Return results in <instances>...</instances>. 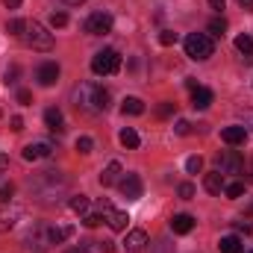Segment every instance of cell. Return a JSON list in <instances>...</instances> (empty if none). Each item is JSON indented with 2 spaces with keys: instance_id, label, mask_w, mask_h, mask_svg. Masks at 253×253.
I'll return each mask as SVG.
<instances>
[{
  "instance_id": "9c48e42d",
  "label": "cell",
  "mask_w": 253,
  "mask_h": 253,
  "mask_svg": "<svg viewBox=\"0 0 253 253\" xmlns=\"http://www.w3.org/2000/svg\"><path fill=\"white\" fill-rule=\"evenodd\" d=\"M50 153H53V144H50V141H33V144H27V147H24V159H27V162L47 159Z\"/></svg>"
},
{
  "instance_id": "d4e9b609",
  "label": "cell",
  "mask_w": 253,
  "mask_h": 253,
  "mask_svg": "<svg viewBox=\"0 0 253 253\" xmlns=\"http://www.w3.org/2000/svg\"><path fill=\"white\" fill-rule=\"evenodd\" d=\"M236 47H239V53L253 56V39L251 36H239V39H236Z\"/></svg>"
},
{
  "instance_id": "e575fe53",
  "label": "cell",
  "mask_w": 253,
  "mask_h": 253,
  "mask_svg": "<svg viewBox=\"0 0 253 253\" xmlns=\"http://www.w3.org/2000/svg\"><path fill=\"white\" fill-rule=\"evenodd\" d=\"M103 221V215H97V212H88V215H83V224L85 227H97Z\"/></svg>"
},
{
  "instance_id": "52a82bcc",
  "label": "cell",
  "mask_w": 253,
  "mask_h": 253,
  "mask_svg": "<svg viewBox=\"0 0 253 253\" xmlns=\"http://www.w3.org/2000/svg\"><path fill=\"white\" fill-rule=\"evenodd\" d=\"M218 171L221 174H245V159L236 150H224L218 156Z\"/></svg>"
},
{
  "instance_id": "4316f807",
  "label": "cell",
  "mask_w": 253,
  "mask_h": 253,
  "mask_svg": "<svg viewBox=\"0 0 253 253\" xmlns=\"http://www.w3.org/2000/svg\"><path fill=\"white\" fill-rule=\"evenodd\" d=\"M224 194L233 197V200L242 197V194H245V183H227V186H224Z\"/></svg>"
},
{
  "instance_id": "7bdbcfd3",
  "label": "cell",
  "mask_w": 253,
  "mask_h": 253,
  "mask_svg": "<svg viewBox=\"0 0 253 253\" xmlns=\"http://www.w3.org/2000/svg\"><path fill=\"white\" fill-rule=\"evenodd\" d=\"M21 3H24V0H3V6H6V9H18Z\"/></svg>"
},
{
  "instance_id": "681fc988",
  "label": "cell",
  "mask_w": 253,
  "mask_h": 253,
  "mask_svg": "<svg viewBox=\"0 0 253 253\" xmlns=\"http://www.w3.org/2000/svg\"><path fill=\"white\" fill-rule=\"evenodd\" d=\"M251 253H253V251H251Z\"/></svg>"
},
{
  "instance_id": "60d3db41",
  "label": "cell",
  "mask_w": 253,
  "mask_h": 253,
  "mask_svg": "<svg viewBox=\"0 0 253 253\" xmlns=\"http://www.w3.org/2000/svg\"><path fill=\"white\" fill-rule=\"evenodd\" d=\"M6 168H9V156L0 153V174H6Z\"/></svg>"
},
{
  "instance_id": "7c38bea8",
  "label": "cell",
  "mask_w": 253,
  "mask_h": 253,
  "mask_svg": "<svg viewBox=\"0 0 253 253\" xmlns=\"http://www.w3.org/2000/svg\"><path fill=\"white\" fill-rule=\"evenodd\" d=\"M144 245H147V233L144 230H129L124 239V248L129 253H141L144 251Z\"/></svg>"
},
{
  "instance_id": "83f0119b",
  "label": "cell",
  "mask_w": 253,
  "mask_h": 253,
  "mask_svg": "<svg viewBox=\"0 0 253 253\" xmlns=\"http://www.w3.org/2000/svg\"><path fill=\"white\" fill-rule=\"evenodd\" d=\"M177 112V103H159V109H156V118H171Z\"/></svg>"
},
{
  "instance_id": "30bf717a",
  "label": "cell",
  "mask_w": 253,
  "mask_h": 253,
  "mask_svg": "<svg viewBox=\"0 0 253 253\" xmlns=\"http://www.w3.org/2000/svg\"><path fill=\"white\" fill-rule=\"evenodd\" d=\"M18 221H21V209L9 206V203H0V233H9Z\"/></svg>"
},
{
  "instance_id": "cb8c5ba5",
  "label": "cell",
  "mask_w": 253,
  "mask_h": 253,
  "mask_svg": "<svg viewBox=\"0 0 253 253\" xmlns=\"http://www.w3.org/2000/svg\"><path fill=\"white\" fill-rule=\"evenodd\" d=\"M71 209H74L77 215H88V197H85V194H74V197H71Z\"/></svg>"
},
{
  "instance_id": "836d02e7",
  "label": "cell",
  "mask_w": 253,
  "mask_h": 253,
  "mask_svg": "<svg viewBox=\"0 0 253 253\" xmlns=\"http://www.w3.org/2000/svg\"><path fill=\"white\" fill-rule=\"evenodd\" d=\"M177 42V33H171V30H162L159 33V44H165V47H171Z\"/></svg>"
},
{
  "instance_id": "d6986e66",
  "label": "cell",
  "mask_w": 253,
  "mask_h": 253,
  "mask_svg": "<svg viewBox=\"0 0 253 253\" xmlns=\"http://www.w3.org/2000/svg\"><path fill=\"white\" fill-rule=\"evenodd\" d=\"M44 124H47V129H53V132H62L65 129L62 112H59V109H47V112H44Z\"/></svg>"
},
{
  "instance_id": "ffe728a7",
  "label": "cell",
  "mask_w": 253,
  "mask_h": 253,
  "mask_svg": "<svg viewBox=\"0 0 253 253\" xmlns=\"http://www.w3.org/2000/svg\"><path fill=\"white\" fill-rule=\"evenodd\" d=\"M118 138H121V144H124V147H129V150H135V147L141 144V138H138V132H135L132 126H124Z\"/></svg>"
},
{
  "instance_id": "44dd1931",
  "label": "cell",
  "mask_w": 253,
  "mask_h": 253,
  "mask_svg": "<svg viewBox=\"0 0 253 253\" xmlns=\"http://www.w3.org/2000/svg\"><path fill=\"white\" fill-rule=\"evenodd\" d=\"M121 112H124V115H141V112H144V103H141L138 97H124Z\"/></svg>"
},
{
  "instance_id": "8992f818",
  "label": "cell",
  "mask_w": 253,
  "mask_h": 253,
  "mask_svg": "<svg viewBox=\"0 0 253 253\" xmlns=\"http://www.w3.org/2000/svg\"><path fill=\"white\" fill-rule=\"evenodd\" d=\"M85 33L88 36H106V33H112V15L109 12H91L85 18Z\"/></svg>"
},
{
  "instance_id": "277c9868",
  "label": "cell",
  "mask_w": 253,
  "mask_h": 253,
  "mask_svg": "<svg viewBox=\"0 0 253 253\" xmlns=\"http://www.w3.org/2000/svg\"><path fill=\"white\" fill-rule=\"evenodd\" d=\"M33 50H50L53 47V33H47L39 21H27V30H24V36H21Z\"/></svg>"
},
{
  "instance_id": "c3c4849f",
  "label": "cell",
  "mask_w": 253,
  "mask_h": 253,
  "mask_svg": "<svg viewBox=\"0 0 253 253\" xmlns=\"http://www.w3.org/2000/svg\"><path fill=\"white\" fill-rule=\"evenodd\" d=\"M248 215H253V203H251V206H248Z\"/></svg>"
},
{
  "instance_id": "d6a6232c",
  "label": "cell",
  "mask_w": 253,
  "mask_h": 253,
  "mask_svg": "<svg viewBox=\"0 0 253 253\" xmlns=\"http://www.w3.org/2000/svg\"><path fill=\"white\" fill-rule=\"evenodd\" d=\"M12 194H15V186H12V183H3V186H0V203H9Z\"/></svg>"
},
{
  "instance_id": "7402d4cb",
  "label": "cell",
  "mask_w": 253,
  "mask_h": 253,
  "mask_svg": "<svg viewBox=\"0 0 253 253\" xmlns=\"http://www.w3.org/2000/svg\"><path fill=\"white\" fill-rule=\"evenodd\" d=\"M218 248H221V253H242V239L239 236H224Z\"/></svg>"
},
{
  "instance_id": "2e32d148",
  "label": "cell",
  "mask_w": 253,
  "mask_h": 253,
  "mask_svg": "<svg viewBox=\"0 0 253 253\" xmlns=\"http://www.w3.org/2000/svg\"><path fill=\"white\" fill-rule=\"evenodd\" d=\"M121 162H109L106 168H103V174H100V186H115L118 180H121Z\"/></svg>"
},
{
  "instance_id": "d590c367",
  "label": "cell",
  "mask_w": 253,
  "mask_h": 253,
  "mask_svg": "<svg viewBox=\"0 0 253 253\" xmlns=\"http://www.w3.org/2000/svg\"><path fill=\"white\" fill-rule=\"evenodd\" d=\"M177 191H180V197H183V200H191V197H194V186H191V183H183Z\"/></svg>"
},
{
  "instance_id": "f546056e",
  "label": "cell",
  "mask_w": 253,
  "mask_h": 253,
  "mask_svg": "<svg viewBox=\"0 0 253 253\" xmlns=\"http://www.w3.org/2000/svg\"><path fill=\"white\" fill-rule=\"evenodd\" d=\"M200 168H203V159H200V156H189V159H186V171H189V174H200Z\"/></svg>"
},
{
  "instance_id": "6da1fadb",
  "label": "cell",
  "mask_w": 253,
  "mask_h": 253,
  "mask_svg": "<svg viewBox=\"0 0 253 253\" xmlns=\"http://www.w3.org/2000/svg\"><path fill=\"white\" fill-rule=\"evenodd\" d=\"M74 103L83 112H106L109 109V91L97 83H83L74 88Z\"/></svg>"
},
{
  "instance_id": "f6af8a7d",
  "label": "cell",
  "mask_w": 253,
  "mask_h": 253,
  "mask_svg": "<svg viewBox=\"0 0 253 253\" xmlns=\"http://www.w3.org/2000/svg\"><path fill=\"white\" fill-rule=\"evenodd\" d=\"M239 3H242L245 9H253V0H239Z\"/></svg>"
},
{
  "instance_id": "603a6c76",
  "label": "cell",
  "mask_w": 253,
  "mask_h": 253,
  "mask_svg": "<svg viewBox=\"0 0 253 253\" xmlns=\"http://www.w3.org/2000/svg\"><path fill=\"white\" fill-rule=\"evenodd\" d=\"M24 30H27V21L24 18H9L6 21V33L9 36H24Z\"/></svg>"
},
{
  "instance_id": "5bb4252c",
  "label": "cell",
  "mask_w": 253,
  "mask_h": 253,
  "mask_svg": "<svg viewBox=\"0 0 253 253\" xmlns=\"http://www.w3.org/2000/svg\"><path fill=\"white\" fill-rule=\"evenodd\" d=\"M212 97H215V94H212L209 88H203V85H197V88L191 91V106H194V109H209V103H212Z\"/></svg>"
},
{
  "instance_id": "8d00e7d4",
  "label": "cell",
  "mask_w": 253,
  "mask_h": 253,
  "mask_svg": "<svg viewBox=\"0 0 253 253\" xmlns=\"http://www.w3.org/2000/svg\"><path fill=\"white\" fill-rule=\"evenodd\" d=\"M18 103H21V106H30V103H33V94H30L27 88H18Z\"/></svg>"
},
{
  "instance_id": "9a60e30c",
  "label": "cell",
  "mask_w": 253,
  "mask_h": 253,
  "mask_svg": "<svg viewBox=\"0 0 253 253\" xmlns=\"http://www.w3.org/2000/svg\"><path fill=\"white\" fill-rule=\"evenodd\" d=\"M221 138H224L227 144H245L248 129H245V126H224V129H221Z\"/></svg>"
},
{
  "instance_id": "e0dca14e",
  "label": "cell",
  "mask_w": 253,
  "mask_h": 253,
  "mask_svg": "<svg viewBox=\"0 0 253 253\" xmlns=\"http://www.w3.org/2000/svg\"><path fill=\"white\" fill-rule=\"evenodd\" d=\"M224 186H227V183H224V174H221V171H212V174L203 177V189L209 191V194H221Z\"/></svg>"
},
{
  "instance_id": "b9f144b4",
  "label": "cell",
  "mask_w": 253,
  "mask_h": 253,
  "mask_svg": "<svg viewBox=\"0 0 253 253\" xmlns=\"http://www.w3.org/2000/svg\"><path fill=\"white\" fill-rule=\"evenodd\" d=\"M100 251L103 253H115V245H112V242H100Z\"/></svg>"
},
{
  "instance_id": "8fae6325",
  "label": "cell",
  "mask_w": 253,
  "mask_h": 253,
  "mask_svg": "<svg viewBox=\"0 0 253 253\" xmlns=\"http://www.w3.org/2000/svg\"><path fill=\"white\" fill-rule=\"evenodd\" d=\"M36 80H39L42 85H53V83L59 80V65L56 62H42L39 71H36Z\"/></svg>"
},
{
  "instance_id": "74e56055",
  "label": "cell",
  "mask_w": 253,
  "mask_h": 253,
  "mask_svg": "<svg viewBox=\"0 0 253 253\" xmlns=\"http://www.w3.org/2000/svg\"><path fill=\"white\" fill-rule=\"evenodd\" d=\"M174 129H177V135H189V132H191V124H189V121H183V118H180V121L174 124Z\"/></svg>"
},
{
  "instance_id": "ac0fdd59",
  "label": "cell",
  "mask_w": 253,
  "mask_h": 253,
  "mask_svg": "<svg viewBox=\"0 0 253 253\" xmlns=\"http://www.w3.org/2000/svg\"><path fill=\"white\" fill-rule=\"evenodd\" d=\"M103 218H106V224H109L112 230H118V233L126 230V224H129V215H126V212H118V209H109Z\"/></svg>"
},
{
  "instance_id": "1f68e13d",
  "label": "cell",
  "mask_w": 253,
  "mask_h": 253,
  "mask_svg": "<svg viewBox=\"0 0 253 253\" xmlns=\"http://www.w3.org/2000/svg\"><path fill=\"white\" fill-rule=\"evenodd\" d=\"M150 253H174V245L168 242V239H159L156 245H153V251Z\"/></svg>"
},
{
  "instance_id": "ba28073f",
  "label": "cell",
  "mask_w": 253,
  "mask_h": 253,
  "mask_svg": "<svg viewBox=\"0 0 253 253\" xmlns=\"http://www.w3.org/2000/svg\"><path fill=\"white\" fill-rule=\"evenodd\" d=\"M118 189H121V194H124L126 200H138L144 186H141V177H138V174H121Z\"/></svg>"
},
{
  "instance_id": "7a4b0ae2",
  "label": "cell",
  "mask_w": 253,
  "mask_h": 253,
  "mask_svg": "<svg viewBox=\"0 0 253 253\" xmlns=\"http://www.w3.org/2000/svg\"><path fill=\"white\" fill-rule=\"evenodd\" d=\"M71 227H59V224H39L30 239H27V248L30 251H47L50 245H62L65 239H71Z\"/></svg>"
},
{
  "instance_id": "4fadbf2b",
  "label": "cell",
  "mask_w": 253,
  "mask_h": 253,
  "mask_svg": "<svg viewBox=\"0 0 253 253\" xmlns=\"http://www.w3.org/2000/svg\"><path fill=\"white\" fill-rule=\"evenodd\" d=\"M194 230V218L186 215V212H180V215H174L171 218V233H177V236H186Z\"/></svg>"
},
{
  "instance_id": "ab89813d",
  "label": "cell",
  "mask_w": 253,
  "mask_h": 253,
  "mask_svg": "<svg viewBox=\"0 0 253 253\" xmlns=\"http://www.w3.org/2000/svg\"><path fill=\"white\" fill-rule=\"evenodd\" d=\"M9 124H12V129H15V132H21V129H24V118H18V115H15Z\"/></svg>"
},
{
  "instance_id": "ee69618b",
  "label": "cell",
  "mask_w": 253,
  "mask_h": 253,
  "mask_svg": "<svg viewBox=\"0 0 253 253\" xmlns=\"http://www.w3.org/2000/svg\"><path fill=\"white\" fill-rule=\"evenodd\" d=\"M209 6H212L215 12H221V9H224V0H209Z\"/></svg>"
},
{
  "instance_id": "5b68a950",
  "label": "cell",
  "mask_w": 253,
  "mask_h": 253,
  "mask_svg": "<svg viewBox=\"0 0 253 253\" xmlns=\"http://www.w3.org/2000/svg\"><path fill=\"white\" fill-rule=\"evenodd\" d=\"M91 71H94L97 77L118 74V71H121V53H118V50H112V47H106V50L94 53V59H91Z\"/></svg>"
},
{
  "instance_id": "bcb514c9",
  "label": "cell",
  "mask_w": 253,
  "mask_h": 253,
  "mask_svg": "<svg viewBox=\"0 0 253 253\" xmlns=\"http://www.w3.org/2000/svg\"><path fill=\"white\" fill-rule=\"evenodd\" d=\"M68 6H80V3H85V0H65Z\"/></svg>"
},
{
  "instance_id": "484cf974",
  "label": "cell",
  "mask_w": 253,
  "mask_h": 253,
  "mask_svg": "<svg viewBox=\"0 0 253 253\" xmlns=\"http://www.w3.org/2000/svg\"><path fill=\"white\" fill-rule=\"evenodd\" d=\"M209 33H212V36H224V33H227V21H224V18H212V21H209Z\"/></svg>"
},
{
  "instance_id": "4dcf8cb0",
  "label": "cell",
  "mask_w": 253,
  "mask_h": 253,
  "mask_svg": "<svg viewBox=\"0 0 253 253\" xmlns=\"http://www.w3.org/2000/svg\"><path fill=\"white\" fill-rule=\"evenodd\" d=\"M65 24H68V15H65V12H53V15H50V27H53V30H62Z\"/></svg>"
},
{
  "instance_id": "f35d334b",
  "label": "cell",
  "mask_w": 253,
  "mask_h": 253,
  "mask_svg": "<svg viewBox=\"0 0 253 253\" xmlns=\"http://www.w3.org/2000/svg\"><path fill=\"white\" fill-rule=\"evenodd\" d=\"M15 77H18V65H12V68L6 71V83H18Z\"/></svg>"
},
{
  "instance_id": "7dc6e473",
  "label": "cell",
  "mask_w": 253,
  "mask_h": 253,
  "mask_svg": "<svg viewBox=\"0 0 253 253\" xmlns=\"http://www.w3.org/2000/svg\"><path fill=\"white\" fill-rule=\"evenodd\" d=\"M68 253H88V251H85V248H71Z\"/></svg>"
},
{
  "instance_id": "f1b7e54d",
  "label": "cell",
  "mask_w": 253,
  "mask_h": 253,
  "mask_svg": "<svg viewBox=\"0 0 253 253\" xmlns=\"http://www.w3.org/2000/svg\"><path fill=\"white\" fill-rule=\"evenodd\" d=\"M77 150H80V153H91V150H94V141H91L88 135H80V138H77Z\"/></svg>"
},
{
  "instance_id": "3957f363",
  "label": "cell",
  "mask_w": 253,
  "mask_h": 253,
  "mask_svg": "<svg viewBox=\"0 0 253 253\" xmlns=\"http://www.w3.org/2000/svg\"><path fill=\"white\" fill-rule=\"evenodd\" d=\"M183 47H186V56L194 59V62H206L215 53V42L206 33H189L186 42H183Z\"/></svg>"
}]
</instances>
